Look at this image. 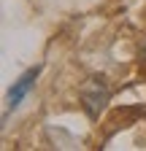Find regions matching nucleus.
<instances>
[{"mask_svg":"<svg viewBox=\"0 0 146 151\" xmlns=\"http://www.w3.org/2000/svg\"><path fill=\"white\" fill-rule=\"evenodd\" d=\"M38 73H41V65H35V68H30V70H25L19 78L14 81V86L8 89V94H6V111H14V108H19V103L27 97V92L33 89V84H35V78H38Z\"/></svg>","mask_w":146,"mask_h":151,"instance_id":"obj_2","label":"nucleus"},{"mask_svg":"<svg viewBox=\"0 0 146 151\" xmlns=\"http://www.w3.org/2000/svg\"><path fill=\"white\" fill-rule=\"evenodd\" d=\"M79 94H81L84 111H87L92 119H98L100 111H103V105H106V100H108V86H106V81H103V78H89V81L81 86Z\"/></svg>","mask_w":146,"mask_h":151,"instance_id":"obj_1","label":"nucleus"}]
</instances>
